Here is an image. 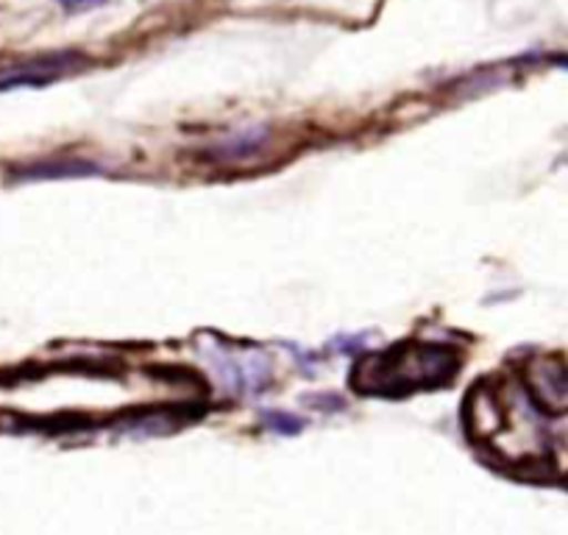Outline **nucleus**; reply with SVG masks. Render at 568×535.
Listing matches in <instances>:
<instances>
[{
	"mask_svg": "<svg viewBox=\"0 0 568 535\" xmlns=\"http://www.w3.org/2000/svg\"><path fill=\"white\" fill-rule=\"evenodd\" d=\"M87 59L81 53L64 51V53H48V57L34 59L29 64H18L9 70L7 75H0V92H9L14 87H45L53 79L64 75L68 70L81 68Z\"/></svg>",
	"mask_w": 568,
	"mask_h": 535,
	"instance_id": "1",
	"label": "nucleus"
},
{
	"mask_svg": "<svg viewBox=\"0 0 568 535\" xmlns=\"http://www.w3.org/2000/svg\"><path fill=\"white\" fill-rule=\"evenodd\" d=\"M92 173H101V165L90 160H75V157H53V160H40L31 162V165L20 168L14 173L18 182H51V179H81V176H92Z\"/></svg>",
	"mask_w": 568,
	"mask_h": 535,
	"instance_id": "2",
	"label": "nucleus"
},
{
	"mask_svg": "<svg viewBox=\"0 0 568 535\" xmlns=\"http://www.w3.org/2000/svg\"><path fill=\"white\" fill-rule=\"evenodd\" d=\"M265 424L267 430H273L278 435H296L304 427L302 418L291 416V413H265Z\"/></svg>",
	"mask_w": 568,
	"mask_h": 535,
	"instance_id": "3",
	"label": "nucleus"
},
{
	"mask_svg": "<svg viewBox=\"0 0 568 535\" xmlns=\"http://www.w3.org/2000/svg\"><path fill=\"white\" fill-rule=\"evenodd\" d=\"M59 3L68 9H90V7H101V3H106V0H59Z\"/></svg>",
	"mask_w": 568,
	"mask_h": 535,
	"instance_id": "4",
	"label": "nucleus"
}]
</instances>
